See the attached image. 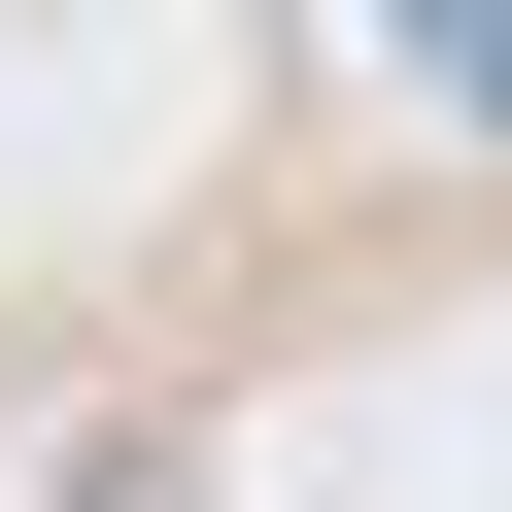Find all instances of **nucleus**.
Segmentation results:
<instances>
[{
	"label": "nucleus",
	"mask_w": 512,
	"mask_h": 512,
	"mask_svg": "<svg viewBox=\"0 0 512 512\" xmlns=\"http://www.w3.org/2000/svg\"><path fill=\"white\" fill-rule=\"evenodd\" d=\"M410 69H444V103H478V137H512V0H410Z\"/></svg>",
	"instance_id": "f257e3e1"
}]
</instances>
